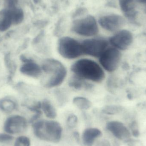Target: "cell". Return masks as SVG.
<instances>
[{
  "mask_svg": "<svg viewBox=\"0 0 146 146\" xmlns=\"http://www.w3.org/2000/svg\"><path fill=\"white\" fill-rule=\"evenodd\" d=\"M31 124L33 134L39 140L51 144H57L63 139L64 128L55 119L40 118Z\"/></svg>",
  "mask_w": 146,
  "mask_h": 146,
  "instance_id": "1",
  "label": "cell"
},
{
  "mask_svg": "<svg viewBox=\"0 0 146 146\" xmlns=\"http://www.w3.org/2000/svg\"><path fill=\"white\" fill-rule=\"evenodd\" d=\"M71 70L76 76L94 82H101L105 77L103 68L97 62L89 59L76 61L72 65Z\"/></svg>",
  "mask_w": 146,
  "mask_h": 146,
  "instance_id": "2",
  "label": "cell"
},
{
  "mask_svg": "<svg viewBox=\"0 0 146 146\" xmlns=\"http://www.w3.org/2000/svg\"><path fill=\"white\" fill-rule=\"evenodd\" d=\"M42 70L48 74L49 78L44 82L48 88L58 86L64 81L67 75V70L64 65L59 61L54 59H46L42 66Z\"/></svg>",
  "mask_w": 146,
  "mask_h": 146,
  "instance_id": "3",
  "label": "cell"
},
{
  "mask_svg": "<svg viewBox=\"0 0 146 146\" xmlns=\"http://www.w3.org/2000/svg\"><path fill=\"white\" fill-rule=\"evenodd\" d=\"M58 50L65 59H76L83 54L81 43L70 37H63L59 39Z\"/></svg>",
  "mask_w": 146,
  "mask_h": 146,
  "instance_id": "4",
  "label": "cell"
},
{
  "mask_svg": "<svg viewBox=\"0 0 146 146\" xmlns=\"http://www.w3.org/2000/svg\"><path fill=\"white\" fill-rule=\"evenodd\" d=\"M122 52L112 46L108 47L100 56V63L106 71L114 72L121 65L122 59Z\"/></svg>",
  "mask_w": 146,
  "mask_h": 146,
  "instance_id": "5",
  "label": "cell"
},
{
  "mask_svg": "<svg viewBox=\"0 0 146 146\" xmlns=\"http://www.w3.org/2000/svg\"><path fill=\"white\" fill-rule=\"evenodd\" d=\"M72 30L76 34L84 36H95L99 32L96 20L91 15H88L74 21Z\"/></svg>",
  "mask_w": 146,
  "mask_h": 146,
  "instance_id": "6",
  "label": "cell"
},
{
  "mask_svg": "<svg viewBox=\"0 0 146 146\" xmlns=\"http://www.w3.org/2000/svg\"><path fill=\"white\" fill-rule=\"evenodd\" d=\"M109 43L103 38L86 39L81 43L83 54L100 57L108 47Z\"/></svg>",
  "mask_w": 146,
  "mask_h": 146,
  "instance_id": "7",
  "label": "cell"
},
{
  "mask_svg": "<svg viewBox=\"0 0 146 146\" xmlns=\"http://www.w3.org/2000/svg\"><path fill=\"white\" fill-rule=\"evenodd\" d=\"M134 40L133 34L131 31L121 29L115 32L109 38V42L111 46L123 52L132 46Z\"/></svg>",
  "mask_w": 146,
  "mask_h": 146,
  "instance_id": "8",
  "label": "cell"
},
{
  "mask_svg": "<svg viewBox=\"0 0 146 146\" xmlns=\"http://www.w3.org/2000/svg\"><path fill=\"white\" fill-rule=\"evenodd\" d=\"M29 121L22 115H13L8 117L3 124L4 132L14 135L24 133L27 129Z\"/></svg>",
  "mask_w": 146,
  "mask_h": 146,
  "instance_id": "9",
  "label": "cell"
},
{
  "mask_svg": "<svg viewBox=\"0 0 146 146\" xmlns=\"http://www.w3.org/2000/svg\"><path fill=\"white\" fill-rule=\"evenodd\" d=\"M98 22L104 30L111 32H116L122 29L126 23V20L121 15L110 14L101 16Z\"/></svg>",
  "mask_w": 146,
  "mask_h": 146,
  "instance_id": "10",
  "label": "cell"
},
{
  "mask_svg": "<svg viewBox=\"0 0 146 146\" xmlns=\"http://www.w3.org/2000/svg\"><path fill=\"white\" fill-rule=\"evenodd\" d=\"M105 129L116 139L124 140L127 142L130 139L131 133L129 129L123 123L117 121H110L107 122Z\"/></svg>",
  "mask_w": 146,
  "mask_h": 146,
  "instance_id": "11",
  "label": "cell"
},
{
  "mask_svg": "<svg viewBox=\"0 0 146 146\" xmlns=\"http://www.w3.org/2000/svg\"><path fill=\"white\" fill-rule=\"evenodd\" d=\"M103 136V132L100 128L88 126L80 133V143L82 146H93L97 141Z\"/></svg>",
  "mask_w": 146,
  "mask_h": 146,
  "instance_id": "12",
  "label": "cell"
},
{
  "mask_svg": "<svg viewBox=\"0 0 146 146\" xmlns=\"http://www.w3.org/2000/svg\"><path fill=\"white\" fill-rule=\"evenodd\" d=\"M19 70L24 75L33 78H37L42 72V68L34 62V60L23 63Z\"/></svg>",
  "mask_w": 146,
  "mask_h": 146,
  "instance_id": "13",
  "label": "cell"
},
{
  "mask_svg": "<svg viewBox=\"0 0 146 146\" xmlns=\"http://www.w3.org/2000/svg\"><path fill=\"white\" fill-rule=\"evenodd\" d=\"M119 7L124 16L130 20L135 19L137 16L135 10V0H118Z\"/></svg>",
  "mask_w": 146,
  "mask_h": 146,
  "instance_id": "14",
  "label": "cell"
},
{
  "mask_svg": "<svg viewBox=\"0 0 146 146\" xmlns=\"http://www.w3.org/2000/svg\"><path fill=\"white\" fill-rule=\"evenodd\" d=\"M11 11L9 9H0V32H5L13 26Z\"/></svg>",
  "mask_w": 146,
  "mask_h": 146,
  "instance_id": "15",
  "label": "cell"
},
{
  "mask_svg": "<svg viewBox=\"0 0 146 146\" xmlns=\"http://www.w3.org/2000/svg\"><path fill=\"white\" fill-rule=\"evenodd\" d=\"M42 112L48 119L54 120L57 117V112L54 106L51 102L47 99L44 100L42 103Z\"/></svg>",
  "mask_w": 146,
  "mask_h": 146,
  "instance_id": "16",
  "label": "cell"
},
{
  "mask_svg": "<svg viewBox=\"0 0 146 146\" xmlns=\"http://www.w3.org/2000/svg\"><path fill=\"white\" fill-rule=\"evenodd\" d=\"M69 85L75 89L77 90L81 89H91L93 87V85L86 82L85 80L77 76H74L70 79L69 81Z\"/></svg>",
  "mask_w": 146,
  "mask_h": 146,
  "instance_id": "17",
  "label": "cell"
},
{
  "mask_svg": "<svg viewBox=\"0 0 146 146\" xmlns=\"http://www.w3.org/2000/svg\"><path fill=\"white\" fill-rule=\"evenodd\" d=\"M16 107V101L12 98L5 97L0 100V110L5 113H11Z\"/></svg>",
  "mask_w": 146,
  "mask_h": 146,
  "instance_id": "18",
  "label": "cell"
},
{
  "mask_svg": "<svg viewBox=\"0 0 146 146\" xmlns=\"http://www.w3.org/2000/svg\"><path fill=\"white\" fill-rule=\"evenodd\" d=\"M9 9L11 11L13 25L18 26L23 23L25 19V12L23 9L21 7H18Z\"/></svg>",
  "mask_w": 146,
  "mask_h": 146,
  "instance_id": "19",
  "label": "cell"
},
{
  "mask_svg": "<svg viewBox=\"0 0 146 146\" xmlns=\"http://www.w3.org/2000/svg\"><path fill=\"white\" fill-rule=\"evenodd\" d=\"M74 104L79 110H87L91 108L92 104L91 101L82 97H76L73 100Z\"/></svg>",
  "mask_w": 146,
  "mask_h": 146,
  "instance_id": "20",
  "label": "cell"
},
{
  "mask_svg": "<svg viewBox=\"0 0 146 146\" xmlns=\"http://www.w3.org/2000/svg\"><path fill=\"white\" fill-rule=\"evenodd\" d=\"M5 65L9 72V80L12 79L13 75L15 73L16 69V65L15 62L11 59L10 54L7 53L4 57Z\"/></svg>",
  "mask_w": 146,
  "mask_h": 146,
  "instance_id": "21",
  "label": "cell"
},
{
  "mask_svg": "<svg viewBox=\"0 0 146 146\" xmlns=\"http://www.w3.org/2000/svg\"><path fill=\"white\" fill-rule=\"evenodd\" d=\"M66 123L67 129L74 132L79 124V119L76 115L71 114L68 116Z\"/></svg>",
  "mask_w": 146,
  "mask_h": 146,
  "instance_id": "22",
  "label": "cell"
},
{
  "mask_svg": "<svg viewBox=\"0 0 146 146\" xmlns=\"http://www.w3.org/2000/svg\"><path fill=\"white\" fill-rule=\"evenodd\" d=\"M122 108L115 105L107 106L103 108L102 112L106 115H116L122 111Z\"/></svg>",
  "mask_w": 146,
  "mask_h": 146,
  "instance_id": "23",
  "label": "cell"
},
{
  "mask_svg": "<svg viewBox=\"0 0 146 146\" xmlns=\"http://www.w3.org/2000/svg\"><path fill=\"white\" fill-rule=\"evenodd\" d=\"M31 141L30 138L26 135H20L15 139L14 146H31Z\"/></svg>",
  "mask_w": 146,
  "mask_h": 146,
  "instance_id": "24",
  "label": "cell"
},
{
  "mask_svg": "<svg viewBox=\"0 0 146 146\" xmlns=\"http://www.w3.org/2000/svg\"><path fill=\"white\" fill-rule=\"evenodd\" d=\"M3 6L4 8L12 9L19 6L20 0H3Z\"/></svg>",
  "mask_w": 146,
  "mask_h": 146,
  "instance_id": "25",
  "label": "cell"
},
{
  "mask_svg": "<svg viewBox=\"0 0 146 146\" xmlns=\"http://www.w3.org/2000/svg\"><path fill=\"white\" fill-rule=\"evenodd\" d=\"M13 136L7 133H0V143L7 144L13 140Z\"/></svg>",
  "mask_w": 146,
  "mask_h": 146,
  "instance_id": "26",
  "label": "cell"
},
{
  "mask_svg": "<svg viewBox=\"0 0 146 146\" xmlns=\"http://www.w3.org/2000/svg\"><path fill=\"white\" fill-rule=\"evenodd\" d=\"M93 146H111V144L109 140L103 136L97 141Z\"/></svg>",
  "mask_w": 146,
  "mask_h": 146,
  "instance_id": "27",
  "label": "cell"
},
{
  "mask_svg": "<svg viewBox=\"0 0 146 146\" xmlns=\"http://www.w3.org/2000/svg\"><path fill=\"white\" fill-rule=\"evenodd\" d=\"M129 127L134 136L138 137L140 133L138 128V125L136 121H133L130 124Z\"/></svg>",
  "mask_w": 146,
  "mask_h": 146,
  "instance_id": "28",
  "label": "cell"
},
{
  "mask_svg": "<svg viewBox=\"0 0 146 146\" xmlns=\"http://www.w3.org/2000/svg\"><path fill=\"white\" fill-rule=\"evenodd\" d=\"M136 2L145 5L146 7V0H135Z\"/></svg>",
  "mask_w": 146,
  "mask_h": 146,
  "instance_id": "29",
  "label": "cell"
},
{
  "mask_svg": "<svg viewBox=\"0 0 146 146\" xmlns=\"http://www.w3.org/2000/svg\"><path fill=\"white\" fill-rule=\"evenodd\" d=\"M2 5H3V1L1 0H0V7H1Z\"/></svg>",
  "mask_w": 146,
  "mask_h": 146,
  "instance_id": "30",
  "label": "cell"
}]
</instances>
